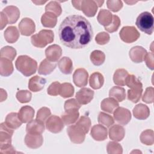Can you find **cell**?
Wrapping results in <instances>:
<instances>
[{"instance_id": "obj_22", "label": "cell", "mask_w": 154, "mask_h": 154, "mask_svg": "<svg viewBox=\"0 0 154 154\" xmlns=\"http://www.w3.org/2000/svg\"><path fill=\"white\" fill-rule=\"evenodd\" d=\"M125 135V131L123 126L115 125L111 126L109 130V135L111 140L116 141H122Z\"/></svg>"}, {"instance_id": "obj_44", "label": "cell", "mask_w": 154, "mask_h": 154, "mask_svg": "<svg viewBox=\"0 0 154 154\" xmlns=\"http://www.w3.org/2000/svg\"><path fill=\"white\" fill-rule=\"evenodd\" d=\"M81 105L74 99L67 100L64 103V109L66 112L78 111Z\"/></svg>"}, {"instance_id": "obj_24", "label": "cell", "mask_w": 154, "mask_h": 154, "mask_svg": "<svg viewBox=\"0 0 154 154\" xmlns=\"http://www.w3.org/2000/svg\"><path fill=\"white\" fill-rule=\"evenodd\" d=\"M118 102L112 97L104 99L100 104L101 109L105 112L112 114L119 107Z\"/></svg>"}, {"instance_id": "obj_56", "label": "cell", "mask_w": 154, "mask_h": 154, "mask_svg": "<svg viewBox=\"0 0 154 154\" xmlns=\"http://www.w3.org/2000/svg\"><path fill=\"white\" fill-rule=\"evenodd\" d=\"M8 23V20L7 16L5 14L1 11V29H3V28Z\"/></svg>"}, {"instance_id": "obj_20", "label": "cell", "mask_w": 154, "mask_h": 154, "mask_svg": "<svg viewBox=\"0 0 154 154\" xmlns=\"http://www.w3.org/2000/svg\"><path fill=\"white\" fill-rule=\"evenodd\" d=\"M7 16L8 23L13 24L16 22L20 16V11L17 7L13 5L6 7L2 11Z\"/></svg>"}, {"instance_id": "obj_3", "label": "cell", "mask_w": 154, "mask_h": 154, "mask_svg": "<svg viewBox=\"0 0 154 154\" xmlns=\"http://www.w3.org/2000/svg\"><path fill=\"white\" fill-rule=\"evenodd\" d=\"M135 24L141 31L150 35L153 31V17L147 11H144L139 14L137 18Z\"/></svg>"}, {"instance_id": "obj_48", "label": "cell", "mask_w": 154, "mask_h": 154, "mask_svg": "<svg viewBox=\"0 0 154 154\" xmlns=\"http://www.w3.org/2000/svg\"><path fill=\"white\" fill-rule=\"evenodd\" d=\"M125 85L129 88L143 87L141 82L133 75H128L125 80Z\"/></svg>"}, {"instance_id": "obj_14", "label": "cell", "mask_w": 154, "mask_h": 154, "mask_svg": "<svg viewBox=\"0 0 154 154\" xmlns=\"http://www.w3.org/2000/svg\"><path fill=\"white\" fill-rule=\"evenodd\" d=\"M43 142V138L42 134H28L25 137V144L31 149H37L40 147Z\"/></svg>"}, {"instance_id": "obj_12", "label": "cell", "mask_w": 154, "mask_h": 154, "mask_svg": "<svg viewBox=\"0 0 154 154\" xmlns=\"http://www.w3.org/2000/svg\"><path fill=\"white\" fill-rule=\"evenodd\" d=\"M88 74L87 70L83 68H79L73 73V81L77 87H85L88 83Z\"/></svg>"}, {"instance_id": "obj_51", "label": "cell", "mask_w": 154, "mask_h": 154, "mask_svg": "<svg viewBox=\"0 0 154 154\" xmlns=\"http://www.w3.org/2000/svg\"><path fill=\"white\" fill-rule=\"evenodd\" d=\"M108 8L113 12L119 11L123 7V3L121 1H107Z\"/></svg>"}, {"instance_id": "obj_11", "label": "cell", "mask_w": 154, "mask_h": 154, "mask_svg": "<svg viewBox=\"0 0 154 154\" xmlns=\"http://www.w3.org/2000/svg\"><path fill=\"white\" fill-rule=\"evenodd\" d=\"M20 32L23 35L29 36L33 34L35 30V26L34 21L28 17L22 19L19 24Z\"/></svg>"}, {"instance_id": "obj_23", "label": "cell", "mask_w": 154, "mask_h": 154, "mask_svg": "<svg viewBox=\"0 0 154 154\" xmlns=\"http://www.w3.org/2000/svg\"><path fill=\"white\" fill-rule=\"evenodd\" d=\"M134 116L139 120L146 119L150 114V110L147 106L140 103L136 105L133 109Z\"/></svg>"}, {"instance_id": "obj_49", "label": "cell", "mask_w": 154, "mask_h": 154, "mask_svg": "<svg viewBox=\"0 0 154 154\" xmlns=\"http://www.w3.org/2000/svg\"><path fill=\"white\" fill-rule=\"evenodd\" d=\"M107 152L109 154L111 153H122V147L117 143L111 141L107 145Z\"/></svg>"}, {"instance_id": "obj_50", "label": "cell", "mask_w": 154, "mask_h": 154, "mask_svg": "<svg viewBox=\"0 0 154 154\" xmlns=\"http://www.w3.org/2000/svg\"><path fill=\"white\" fill-rule=\"evenodd\" d=\"M109 38L110 37L108 33L105 32H101L97 34L95 37V40L97 44L103 45L109 42Z\"/></svg>"}, {"instance_id": "obj_18", "label": "cell", "mask_w": 154, "mask_h": 154, "mask_svg": "<svg viewBox=\"0 0 154 154\" xmlns=\"http://www.w3.org/2000/svg\"><path fill=\"white\" fill-rule=\"evenodd\" d=\"M45 131V125L38 120H32L26 125V131L28 134H42Z\"/></svg>"}, {"instance_id": "obj_37", "label": "cell", "mask_w": 154, "mask_h": 154, "mask_svg": "<svg viewBox=\"0 0 154 154\" xmlns=\"http://www.w3.org/2000/svg\"><path fill=\"white\" fill-rule=\"evenodd\" d=\"M79 117V112L78 111H72L66 112L61 116V119L63 123L66 125H70L75 122L78 120Z\"/></svg>"}, {"instance_id": "obj_30", "label": "cell", "mask_w": 154, "mask_h": 154, "mask_svg": "<svg viewBox=\"0 0 154 154\" xmlns=\"http://www.w3.org/2000/svg\"><path fill=\"white\" fill-rule=\"evenodd\" d=\"M4 37L5 40L10 43L16 42L19 37V32L16 26H8L4 32Z\"/></svg>"}, {"instance_id": "obj_19", "label": "cell", "mask_w": 154, "mask_h": 154, "mask_svg": "<svg viewBox=\"0 0 154 154\" xmlns=\"http://www.w3.org/2000/svg\"><path fill=\"white\" fill-rule=\"evenodd\" d=\"M46 79L38 76H34L30 78L28 82V88L33 92H37L42 90L46 84Z\"/></svg>"}, {"instance_id": "obj_6", "label": "cell", "mask_w": 154, "mask_h": 154, "mask_svg": "<svg viewBox=\"0 0 154 154\" xmlns=\"http://www.w3.org/2000/svg\"><path fill=\"white\" fill-rule=\"evenodd\" d=\"M120 37L125 43H130L135 42L140 37V34L137 29L132 26H126L122 28L120 31Z\"/></svg>"}, {"instance_id": "obj_38", "label": "cell", "mask_w": 154, "mask_h": 154, "mask_svg": "<svg viewBox=\"0 0 154 154\" xmlns=\"http://www.w3.org/2000/svg\"><path fill=\"white\" fill-rule=\"evenodd\" d=\"M73 94H74V88L71 84L65 82L61 84L60 95L61 97L64 98H67L72 96Z\"/></svg>"}, {"instance_id": "obj_7", "label": "cell", "mask_w": 154, "mask_h": 154, "mask_svg": "<svg viewBox=\"0 0 154 154\" xmlns=\"http://www.w3.org/2000/svg\"><path fill=\"white\" fill-rule=\"evenodd\" d=\"M67 132L70 141L75 144H81L84 142L85 137V132L76 125L68 127Z\"/></svg>"}, {"instance_id": "obj_41", "label": "cell", "mask_w": 154, "mask_h": 154, "mask_svg": "<svg viewBox=\"0 0 154 154\" xmlns=\"http://www.w3.org/2000/svg\"><path fill=\"white\" fill-rule=\"evenodd\" d=\"M97 120H98V122L100 124L107 128L110 127L114 123L113 118L111 116L106 113H104L103 112H100L99 114Z\"/></svg>"}, {"instance_id": "obj_16", "label": "cell", "mask_w": 154, "mask_h": 154, "mask_svg": "<svg viewBox=\"0 0 154 154\" xmlns=\"http://www.w3.org/2000/svg\"><path fill=\"white\" fill-rule=\"evenodd\" d=\"M61 54L62 49L61 47L57 45H51L45 50L46 58L52 62L57 61L61 57Z\"/></svg>"}, {"instance_id": "obj_58", "label": "cell", "mask_w": 154, "mask_h": 154, "mask_svg": "<svg viewBox=\"0 0 154 154\" xmlns=\"http://www.w3.org/2000/svg\"><path fill=\"white\" fill-rule=\"evenodd\" d=\"M96 3H97V6H98V7H101L102 5V4H103V2H104V1H96Z\"/></svg>"}, {"instance_id": "obj_39", "label": "cell", "mask_w": 154, "mask_h": 154, "mask_svg": "<svg viewBox=\"0 0 154 154\" xmlns=\"http://www.w3.org/2000/svg\"><path fill=\"white\" fill-rule=\"evenodd\" d=\"M16 55V51L11 46H5L1 49L0 56L7 59L13 61Z\"/></svg>"}, {"instance_id": "obj_17", "label": "cell", "mask_w": 154, "mask_h": 154, "mask_svg": "<svg viewBox=\"0 0 154 154\" xmlns=\"http://www.w3.org/2000/svg\"><path fill=\"white\" fill-rule=\"evenodd\" d=\"M106 128L101 125H94L91 130V136L96 141H103L107 138Z\"/></svg>"}, {"instance_id": "obj_8", "label": "cell", "mask_w": 154, "mask_h": 154, "mask_svg": "<svg viewBox=\"0 0 154 154\" xmlns=\"http://www.w3.org/2000/svg\"><path fill=\"white\" fill-rule=\"evenodd\" d=\"M14 129L9 128L5 122L1 124L0 131V149L11 144V137Z\"/></svg>"}, {"instance_id": "obj_46", "label": "cell", "mask_w": 154, "mask_h": 154, "mask_svg": "<svg viewBox=\"0 0 154 154\" xmlns=\"http://www.w3.org/2000/svg\"><path fill=\"white\" fill-rule=\"evenodd\" d=\"M31 93L28 90H20L16 93V98L20 103H26L31 99Z\"/></svg>"}, {"instance_id": "obj_29", "label": "cell", "mask_w": 154, "mask_h": 154, "mask_svg": "<svg viewBox=\"0 0 154 154\" xmlns=\"http://www.w3.org/2000/svg\"><path fill=\"white\" fill-rule=\"evenodd\" d=\"M5 123L9 128L13 129H16L21 126L22 122L19 119L17 113L11 112L6 116Z\"/></svg>"}, {"instance_id": "obj_27", "label": "cell", "mask_w": 154, "mask_h": 154, "mask_svg": "<svg viewBox=\"0 0 154 154\" xmlns=\"http://www.w3.org/2000/svg\"><path fill=\"white\" fill-rule=\"evenodd\" d=\"M60 71L66 75L70 74L73 70V63L71 59L67 57L61 58L58 63Z\"/></svg>"}, {"instance_id": "obj_9", "label": "cell", "mask_w": 154, "mask_h": 154, "mask_svg": "<svg viewBox=\"0 0 154 154\" xmlns=\"http://www.w3.org/2000/svg\"><path fill=\"white\" fill-rule=\"evenodd\" d=\"M46 126L48 131L56 134L60 132L63 130L64 123L59 117L51 116L46 121Z\"/></svg>"}, {"instance_id": "obj_26", "label": "cell", "mask_w": 154, "mask_h": 154, "mask_svg": "<svg viewBox=\"0 0 154 154\" xmlns=\"http://www.w3.org/2000/svg\"><path fill=\"white\" fill-rule=\"evenodd\" d=\"M57 64L54 62H52L48 59L43 60L40 64L38 73L40 75H47L52 73L55 69Z\"/></svg>"}, {"instance_id": "obj_28", "label": "cell", "mask_w": 154, "mask_h": 154, "mask_svg": "<svg viewBox=\"0 0 154 154\" xmlns=\"http://www.w3.org/2000/svg\"><path fill=\"white\" fill-rule=\"evenodd\" d=\"M90 85L93 89L97 90L100 88L104 83V78L103 75L99 72L93 73L89 79Z\"/></svg>"}, {"instance_id": "obj_34", "label": "cell", "mask_w": 154, "mask_h": 154, "mask_svg": "<svg viewBox=\"0 0 154 154\" xmlns=\"http://www.w3.org/2000/svg\"><path fill=\"white\" fill-rule=\"evenodd\" d=\"M128 72L123 69H119L116 70L113 76V81L115 84L120 86L125 85V80Z\"/></svg>"}, {"instance_id": "obj_31", "label": "cell", "mask_w": 154, "mask_h": 154, "mask_svg": "<svg viewBox=\"0 0 154 154\" xmlns=\"http://www.w3.org/2000/svg\"><path fill=\"white\" fill-rule=\"evenodd\" d=\"M57 16L51 12H46L43 14L41 18L42 25L45 27L54 28L57 24Z\"/></svg>"}, {"instance_id": "obj_55", "label": "cell", "mask_w": 154, "mask_h": 154, "mask_svg": "<svg viewBox=\"0 0 154 154\" xmlns=\"http://www.w3.org/2000/svg\"><path fill=\"white\" fill-rule=\"evenodd\" d=\"M0 153H16V152L15 151L14 148L11 144L2 149H1Z\"/></svg>"}, {"instance_id": "obj_2", "label": "cell", "mask_w": 154, "mask_h": 154, "mask_svg": "<svg viewBox=\"0 0 154 154\" xmlns=\"http://www.w3.org/2000/svg\"><path fill=\"white\" fill-rule=\"evenodd\" d=\"M16 69L25 76H29L36 72L37 63L35 60L27 55H20L16 60Z\"/></svg>"}, {"instance_id": "obj_57", "label": "cell", "mask_w": 154, "mask_h": 154, "mask_svg": "<svg viewBox=\"0 0 154 154\" xmlns=\"http://www.w3.org/2000/svg\"><path fill=\"white\" fill-rule=\"evenodd\" d=\"M7 93L6 91L3 90L2 88L1 89V102H2L4 100H5L7 99Z\"/></svg>"}, {"instance_id": "obj_47", "label": "cell", "mask_w": 154, "mask_h": 154, "mask_svg": "<svg viewBox=\"0 0 154 154\" xmlns=\"http://www.w3.org/2000/svg\"><path fill=\"white\" fill-rule=\"evenodd\" d=\"M120 18L116 15H113L111 23L107 26H105V29L109 32H114L118 29L120 25Z\"/></svg>"}, {"instance_id": "obj_42", "label": "cell", "mask_w": 154, "mask_h": 154, "mask_svg": "<svg viewBox=\"0 0 154 154\" xmlns=\"http://www.w3.org/2000/svg\"><path fill=\"white\" fill-rule=\"evenodd\" d=\"M46 12H51L57 16H59L62 11L60 5L57 1L49 2L45 7Z\"/></svg>"}, {"instance_id": "obj_59", "label": "cell", "mask_w": 154, "mask_h": 154, "mask_svg": "<svg viewBox=\"0 0 154 154\" xmlns=\"http://www.w3.org/2000/svg\"><path fill=\"white\" fill-rule=\"evenodd\" d=\"M46 1H32V2L33 3H35V4H37V5H42V4H44V3H45Z\"/></svg>"}, {"instance_id": "obj_40", "label": "cell", "mask_w": 154, "mask_h": 154, "mask_svg": "<svg viewBox=\"0 0 154 154\" xmlns=\"http://www.w3.org/2000/svg\"><path fill=\"white\" fill-rule=\"evenodd\" d=\"M140 140L141 143L146 145H152L154 143L153 131L151 129L143 131L140 135Z\"/></svg>"}, {"instance_id": "obj_5", "label": "cell", "mask_w": 154, "mask_h": 154, "mask_svg": "<svg viewBox=\"0 0 154 154\" xmlns=\"http://www.w3.org/2000/svg\"><path fill=\"white\" fill-rule=\"evenodd\" d=\"M73 7L82 12L88 17L95 16L97 10V4L96 1H72Z\"/></svg>"}, {"instance_id": "obj_43", "label": "cell", "mask_w": 154, "mask_h": 154, "mask_svg": "<svg viewBox=\"0 0 154 154\" xmlns=\"http://www.w3.org/2000/svg\"><path fill=\"white\" fill-rule=\"evenodd\" d=\"M76 125L81 128L85 134H87L91 126V120L88 117L83 116L79 118Z\"/></svg>"}, {"instance_id": "obj_52", "label": "cell", "mask_w": 154, "mask_h": 154, "mask_svg": "<svg viewBox=\"0 0 154 154\" xmlns=\"http://www.w3.org/2000/svg\"><path fill=\"white\" fill-rule=\"evenodd\" d=\"M61 84L55 81L52 83L48 88V94L51 96H57L60 94Z\"/></svg>"}, {"instance_id": "obj_33", "label": "cell", "mask_w": 154, "mask_h": 154, "mask_svg": "<svg viewBox=\"0 0 154 154\" xmlns=\"http://www.w3.org/2000/svg\"><path fill=\"white\" fill-rule=\"evenodd\" d=\"M97 20L101 25L104 26V27L107 26L112 22V14L109 11L102 9L98 14Z\"/></svg>"}, {"instance_id": "obj_10", "label": "cell", "mask_w": 154, "mask_h": 154, "mask_svg": "<svg viewBox=\"0 0 154 154\" xmlns=\"http://www.w3.org/2000/svg\"><path fill=\"white\" fill-rule=\"evenodd\" d=\"M113 114L116 121L122 125H127L131 119L130 111L123 107H118Z\"/></svg>"}, {"instance_id": "obj_35", "label": "cell", "mask_w": 154, "mask_h": 154, "mask_svg": "<svg viewBox=\"0 0 154 154\" xmlns=\"http://www.w3.org/2000/svg\"><path fill=\"white\" fill-rule=\"evenodd\" d=\"M128 91V98L134 103L138 102L143 92V87H135L131 88Z\"/></svg>"}, {"instance_id": "obj_13", "label": "cell", "mask_w": 154, "mask_h": 154, "mask_svg": "<svg viewBox=\"0 0 154 154\" xmlns=\"http://www.w3.org/2000/svg\"><path fill=\"white\" fill-rule=\"evenodd\" d=\"M94 96V91L89 88H82L76 94V99L80 105H86L91 102Z\"/></svg>"}, {"instance_id": "obj_15", "label": "cell", "mask_w": 154, "mask_h": 154, "mask_svg": "<svg viewBox=\"0 0 154 154\" xmlns=\"http://www.w3.org/2000/svg\"><path fill=\"white\" fill-rule=\"evenodd\" d=\"M146 50L141 46H136L129 51V55L131 60L135 63H140L144 61L147 54Z\"/></svg>"}, {"instance_id": "obj_25", "label": "cell", "mask_w": 154, "mask_h": 154, "mask_svg": "<svg viewBox=\"0 0 154 154\" xmlns=\"http://www.w3.org/2000/svg\"><path fill=\"white\" fill-rule=\"evenodd\" d=\"M13 66L8 59L1 57L0 58V73L1 76H10L13 72Z\"/></svg>"}, {"instance_id": "obj_45", "label": "cell", "mask_w": 154, "mask_h": 154, "mask_svg": "<svg viewBox=\"0 0 154 154\" xmlns=\"http://www.w3.org/2000/svg\"><path fill=\"white\" fill-rule=\"evenodd\" d=\"M51 111L47 107H42L41 108L37 113L36 119L38 121L44 123L47 120L48 117L51 116Z\"/></svg>"}, {"instance_id": "obj_32", "label": "cell", "mask_w": 154, "mask_h": 154, "mask_svg": "<svg viewBox=\"0 0 154 154\" xmlns=\"http://www.w3.org/2000/svg\"><path fill=\"white\" fill-rule=\"evenodd\" d=\"M109 96L118 102H122L126 98L125 90L123 87L114 86L109 90Z\"/></svg>"}, {"instance_id": "obj_53", "label": "cell", "mask_w": 154, "mask_h": 154, "mask_svg": "<svg viewBox=\"0 0 154 154\" xmlns=\"http://www.w3.org/2000/svg\"><path fill=\"white\" fill-rule=\"evenodd\" d=\"M143 101L147 103H151L153 102V88L148 87L143 96Z\"/></svg>"}, {"instance_id": "obj_36", "label": "cell", "mask_w": 154, "mask_h": 154, "mask_svg": "<svg viewBox=\"0 0 154 154\" xmlns=\"http://www.w3.org/2000/svg\"><path fill=\"white\" fill-rule=\"evenodd\" d=\"M105 60V55L103 52L99 50H95L90 54V60L95 66L102 65Z\"/></svg>"}, {"instance_id": "obj_1", "label": "cell", "mask_w": 154, "mask_h": 154, "mask_svg": "<svg viewBox=\"0 0 154 154\" xmlns=\"http://www.w3.org/2000/svg\"><path fill=\"white\" fill-rule=\"evenodd\" d=\"M58 34L60 42L72 49L85 47L93 38V29L90 23L80 15H70L61 23Z\"/></svg>"}, {"instance_id": "obj_21", "label": "cell", "mask_w": 154, "mask_h": 154, "mask_svg": "<svg viewBox=\"0 0 154 154\" xmlns=\"http://www.w3.org/2000/svg\"><path fill=\"white\" fill-rule=\"evenodd\" d=\"M34 109L30 106H22L18 114V117L22 123H28L31 121L34 116Z\"/></svg>"}, {"instance_id": "obj_54", "label": "cell", "mask_w": 154, "mask_h": 154, "mask_svg": "<svg viewBox=\"0 0 154 154\" xmlns=\"http://www.w3.org/2000/svg\"><path fill=\"white\" fill-rule=\"evenodd\" d=\"M147 66L151 70H153V52L151 53H147L144 60Z\"/></svg>"}, {"instance_id": "obj_4", "label": "cell", "mask_w": 154, "mask_h": 154, "mask_svg": "<svg viewBox=\"0 0 154 154\" xmlns=\"http://www.w3.org/2000/svg\"><path fill=\"white\" fill-rule=\"evenodd\" d=\"M54 32L52 30L43 29L38 34L32 35L31 41L33 46L42 48L54 41Z\"/></svg>"}]
</instances>
